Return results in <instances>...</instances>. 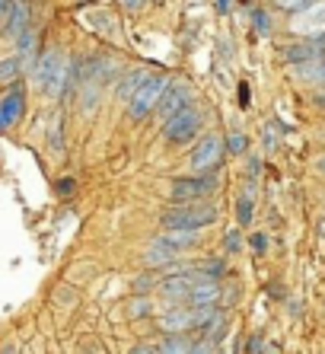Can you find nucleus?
Returning a JSON list of instances; mask_svg holds the SVG:
<instances>
[{"label": "nucleus", "mask_w": 325, "mask_h": 354, "mask_svg": "<svg viewBox=\"0 0 325 354\" xmlns=\"http://www.w3.org/2000/svg\"><path fill=\"white\" fill-rule=\"evenodd\" d=\"M277 3H281V7H284V3H287V0H277Z\"/></svg>", "instance_id": "41"}, {"label": "nucleus", "mask_w": 325, "mask_h": 354, "mask_svg": "<svg viewBox=\"0 0 325 354\" xmlns=\"http://www.w3.org/2000/svg\"><path fill=\"white\" fill-rule=\"evenodd\" d=\"M32 74H35V83L41 86L45 96L61 99L64 96V90L71 86V80H73V64L57 48H48V51H41L39 55Z\"/></svg>", "instance_id": "1"}, {"label": "nucleus", "mask_w": 325, "mask_h": 354, "mask_svg": "<svg viewBox=\"0 0 325 354\" xmlns=\"http://www.w3.org/2000/svg\"><path fill=\"white\" fill-rule=\"evenodd\" d=\"M230 7H233V0H217V10H220V13H227Z\"/></svg>", "instance_id": "37"}, {"label": "nucleus", "mask_w": 325, "mask_h": 354, "mask_svg": "<svg viewBox=\"0 0 325 354\" xmlns=\"http://www.w3.org/2000/svg\"><path fill=\"white\" fill-rule=\"evenodd\" d=\"M245 147H249V140H245L239 131H233L227 138V153H245Z\"/></svg>", "instance_id": "25"}, {"label": "nucleus", "mask_w": 325, "mask_h": 354, "mask_svg": "<svg viewBox=\"0 0 325 354\" xmlns=\"http://www.w3.org/2000/svg\"><path fill=\"white\" fill-rule=\"evenodd\" d=\"M252 249L259 252V256H265V249H268V239L261 236V233H255V236H252Z\"/></svg>", "instance_id": "32"}, {"label": "nucleus", "mask_w": 325, "mask_h": 354, "mask_svg": "<svg viewBox=\"0 0 325 354\" xmlns=\"http://www.w3.org/2000/svg\"><path fill=\"white\" fill-rule=\"evenodd\" d=\"M316 106H319V109H325V90H319V93H316Z\"/></svg>", "instance_id": "38"}, {"label": "nucleus", "mask_w": 325, "mask_h": 354, "mask_svg": "<svg viewBox=\"0 0 325 354\" xmlns=\"http://www.w3.org/2000/svg\"><path fill=\"white\" fill-rule=\"evenodd\" d=\"M73 189H77V179H73V176H64V179L57 182V195H73Z\"/></svg>", "instance_id": "30"}, {"label": "nucleus", "mask_w": 325, "mask_h": 354, "mask_svg": "<svg viewBox=\"0 0 325 354\" xmlns=\"http://www.w3.org/2000/svg\"><path fill=\"white\" fill-rule=\"evenodd\" d=\"M309 17H303L300 23L293 26V29H297V32H325V3H316V7H309L306 10Z\"/></svg>", "instance_id": "14"}, {"label": "nucleus", "mask_w": 325, "mask_h": 354, "mask_svg": "<svg viewBox=\"0 0 325 354\" xmlns=\"http://www.w3.org/2000/svg\"><path fill=\"white\" fill-rule=\"evenodd\" d=\"M309 7H316V0H287V3H284V10H290V13H297V10H300V13H306Z\"/></svg>", "instance_id": "28"}, {"label": "nucleus", "mask_w": 325, "mask_h": 354, "mask_svg": "<svg viewBox=\"0 0 325 354\" xmlns=\"http://www.w3.org/2000/svg\"><path fill=\"white\" fill-rule=\"evenodd\" d=\"M259 169H261L259 157H249V173H252V179H255V176H259Z\"/></svg>", "instance_id": "36"}, {"label": "nucleus", "mask_w": 325, "mask_h": 354, "mask_svg": "<svg viewBox=\"0 0 325 354\" xmlns=\"http://www.w3.org/2000/svg\"><path fill=\"white\" fill-rule=\"evenodd\" d=\"M201 124H204V112L192 102V106H185L182 112H176L172 118L162 122V138L169 140V144H188V140L198 138Z\"/></svg>", "instance_id": "4"}, {"label": "nucleus", "mask_w": 325, "mask_h": 354, "mask_svg": "<svg viewBox=\"0 0 325 354\" xmlns=\"http://www.w3.org/2000/svg\"><path fill=\"white\" fill-rule=\"evenodd\" d=\"M223 153H227V144H223L217 134H204V138L195 144V150L188 153V163H192L195 173H211V169L220 166Z\"/></svg>", "instance_id": "6"}, {"label": "nucleus", "mask_w": 325, "mask_h": 354, "mask_svg": "<svg viewBox=\"0 0 325 354\" xmlns=\"http://www.w3.org/2000/svg\"><path fill=\"white\" fill-rule=\"evenodd\" d=\"M32 29V10H29V0H13L7 19H3V35L17 41L23 32Z\"/></svg>", "instance_id": "10"}, {"label": "nucleus", "mask_w": 325, "mask_h": 354, "mask_svg": "<svg viewBox=\"0 0 325 354\" xmlns=\"http://www.w3.org/2000/svg\"><path fill=\"white\" fill-rule=\"evenodd\" d=\"M185 106H192V90H188L185 83L172 80L166 90H162L160 96V106H156V112H160L162 118H172L176 112H182Z\"/></svg>", "instance_id": "9"}, {"label": "nucleus", "mask_w": 325, "mask_h": 354, "mask_svg": "<svg viewBox=\"0 0 325 354\" xmlns=\"http://www.w3.org/2000/svg\"><path fill=\"white\" fill-rule=\"evenodd\" d=\"M10 7H13V0H0V23H3V19H7Z\"/></svg>", "instance_id": "35"}, {"label": "nucleus", "mask_w": 325, "mask_h": 354, "mask_svg": "<svg viewBox=\"0 0 325 354\" xmlns=\"http://www.w3.org/2000/svg\"><path fill=\"white\" fill-rule=\"evenodd\" d=\"M223 252H227V256H233V252H239V230H230V233H227V243H223Z\"/></svg>", "instance_id": "27"}, {"label": "nucleus", "mask_w": 325, "mask_h": 354, "mask_svg": "<svg viewBox=\"0 0 325 354\" xmlns=\"http://www.w3.org/2000/svg\"><path fill=\"white\" fill-rule=\"evenodd\" d=\"M156 326H160L162 335H182V332H192V310L188 304H176V306H166V313L156 316Z\"/></svg>", "instance_id": "8"}, {"label": "nucleus", "mask_w": 325, "mask_h": 354, "mask_svg": "<svg viewBox=\"0 0 325 354\" xmlns=\"http://www.w3.org/2000/svg\"><path fill=\"white\" fill-rule=\"evenodd\" d=\"M147 77H150L147 67H134V71H128V77H124V80L118 83V90H115L118 93V99H122V102H131V96L140 90V83H144Z\"/></svg>", "instance_id": "13"}, {"label": "nucleus", "mask_w": 325, "mask_h": 354, "mask_svg": "<svg viewBox=\"0 0 325 354\" xmlns=\"http://www.w3.org/2000/svg\"><path fill=\"white\" fill-rule=\"evenodd\" d=\"M252 23H255V32H259V35H271V17H268V10H252Z\"/></svg>", "instance_id": "24"}, {"label": "nucleus", "mask_w": 325, "mask_h": 354, "mask_svg": "<svg viewBox=\"0 0 325 354\" xmlns=\"http://www.w3.org/2000/svg\"><path fill=\"white\" fill-rule=\"evenodd\" d=\"M160 288V278H156V268H147V274H138L134 278V284H131V290L134 294H150V290Z\"/></svg>", "instance_id": "22"}, {"label": "nucleus", "mask_w": 325, "mask_h": 354, "mask_svg": "<svg viewBox=\"0 0 325 354\" xmlns=\"http://www.w3.org/2000/svg\"><path fill=\"white\" fill-rule=\"evenodd\" d=\"M284 58L290 61V64H306V61L322 58V45H319L316 39L300 41V45H287V48H284Z\"/></svg>", "instance_id": "12"}, {"label": "nucleus", "mask_w": 325, "mask_h": 354, "mask_svg": "<svg viewBox=\"0 0 325 354\" xmlns=\"http://www.w3.org/2000/svg\"><path fill=\"white\" fill-rule=\"evenodd\" d=\"M166 243H169L172 249H192V246H198V239H201V230H162L160 233Z\"/></svg>", "instance_id": "16"}, {"label": "nucleus", "mask_w": 325, "mask_h": 354, "mask_svg": "<svg viewBox=\"0 0 325 354\" xmlns=\"http://www.w3.org/2000/svg\"><path fill=\"white\" fill-rule=\"evenodd\" d=\"M204 342H214V345H220L223 342V335H227V313L223 310H217V313L207 319V326H204Z\"/></svg>", "instance_id": "18"}, {"label": "nucleus", "mask_w": 325, "mask_h": 354, "mask_svg": "<svg viewBox=\"0 0 325 354\" xmlns=\"http://www.w3.org/2000/svg\"><path fill=\"white\" fill-rule=\"evenodd\" d=\"M26 115V90L23 83H13L3 96H0V131H10L19 118Z\"/></svg>", "instance_id": "7"}, {"label": "nucleus", "mask_w": 325, "mask_h": 354, "mask_svg": "<svg viewBox=\"0 0 325 354\" xmlns=\"http://www.w3.org/2000/svg\"><path fill=\"white\" fill-rule=\"evenodd\" d=\"M19 77H23V61H19L17 55L0 61V83H17Z\"/></svg>", "instance_id": "21"}, {"label": "nucleus", "mask_w": 325, "mask_h": 354, "mask_svg": "<svg viewBox=\"0 0 325 354\" xmlns=\"http://www.w3.org/2000/svg\"><path fill=\"white\" fill-rule=\"evenodd\" d=\"M192 345H195V342L182 332V335H162L160 345H156V351L160 354H188L192 351Z\"/></svg>", "instance_id": "17"}, {"label": "nucleus", "mask_w": 325, "mask_h": 354, "mask_svg": "<svg viewBox=\"0 0 325 354\" xmlns=\"http://www.w3.org/2000/svg\"><path fill=\"white\" fill-rule=\"evenodd\" d=\"M176 259H179V249H172L162 236H156L154 243L147 246V252H144L147 268H162V265H172Z\"/></svg>", "instance_id": "11"}, {"label": "nucleus", "mask_w": 325, "mask_h": 354, "mask_svg": "<svg viewBox=\"0 0 325 354\" xmlns=\"http://www.w3.org/2000/svg\"><path fill=\"white\" fill-rule=\"evenodd\" d=\"M188 354H223V348L214 345V342H204V338H201V342H195V345H192V351H188Z\"/></svg>", "instance_id": "26"}, {"label": "nucleus", "mask_w": 325, "mask_h": 354, "mask_svg": "<svg viewBox=\"0 0 325 354\" xmlns=\"http://www.w3.org/2000/svg\"><path fill=\"white\" fill-rule=\"evenodd\" d=\"M83 354H106V348L99 345V342H90V345L83 348Z\"/></svg>", "instance_id": "34"}, {"label": "nucleus", "mask_w": 325, "mask_h": 354, "mask_svg": "<svg viewBox=\"0 0 325 354\" xmlns=\"http://www.w3.org/2000/svg\"><path fill=\"white\" fill-rule=\"evenodd\" d=\"M217 221V207L207 201H188V205H176L169 211H162L160 227L162 230H204Z\"/></svg>", "instance_id": "2"}, {"label": "nucleus", "mask_w": 325, "mask_h": 354, "mask_svg": "<svg viewBox=\"0 0 325 354\" xmlns=\"http://www.w3.org/2000/svg\"><path fill=\"white\" fill-rule=\"evenodd\" d=\"M322 83H325V55H322Z\"/></svg>", "instance_id": "40"}, {"label": "nucleus", "mask_w": 325, "mask_h": 354, "mask_svg": "<svg viewBox=\"0 0 325 354\" xmlns=\"http://www.w3.org/2000/svg\"><path fill=\"white\" fill-rule=\"evenodd\" d=\"M255 217V201L249 195H239V201H236V221H239V227H249Z\"/></svg>", "instance_id": "23"}, {"label": "nucleus", "mask_w": 325, "mask_h": 354, "mask_svg": "<svg viewBox=\"0 0 325 354\" xmlns=\"http://www.w3.org/2000/svg\"><path fill=\"white\" fill-rule=\"evenodd\" d=\"M122 7H124V10H131V13H138V10L144 7V0H122Z\"/></svg>", "instance_id": "33"}, {"label": "nucleus", "mask_w": 325, "mask_h": 354, "mask_svg": "<svg viewBox=\"0 0 325 354\" xmlns=\"http://www.w3.org/2000/svg\"><path fill=\"white\" fill-rule=\"evenodd\" d=\"M48 147L55 157H64V118L55 115L48 124Z\"/></svg>", "instance_id": "19"}, {"label": "nucleus", "mask_w": 325, "mask_h": 354, "mask_svg": "<svg viewBox=\"0 0 325 354\" xmlns=\"http://www.w3.org/2000/svg\"><path fill=\"white\" fill-rule=\"evenodd\" d=\"M128 354H160V351H156V345H150V342H138Z\"/></svg>", "instance_id": "31"}, {"label": "nucleus", "mask_w": 325, "mask_h": 354, "mask_svg": "<svg viewBox=\"0 0 325 354\" xmlns=\"http://www.w3.org/2000/svg\"><path fill=\"white\" fill-rule=\"evenodd\" d=\"M172 83L169 74H162V71H156V74H150L144 83H140V90L131 96L128 102V115L134 118V122H144L150 112H156V106H160V96L162 90Z\"/></svg>", "instance_id": "3"}, {"label": "nucleus", "mask_w": 325, "mask_h": 354, "mask_svg": "<svg viewBox=\"0 0 325 354\" xmlns=\"http://www.w3.org/2000/svg\"><path fill=\"white\" fill-rule=\"evenodd\" d=\"M0 354H17V348H13V345H7V348H0Z\"/></svg>", "instance_id": "39"}, {"label": "nucleus", "mask_w": 325, "mask_h": 354, "mask_svg": "<svg viewBox=\"0 0 325 354\" xmlns=\"http://www.w3.org/2000/svg\"><path fill=\"white\" fill-rule=\"evenodd\" d=\"M236 96H239V109H249V102H252V90H249V83H239V93H236Z\"/></svg>", "instance_id": "29"}, {"label": "nucleus", "mask_w": 325, "mask_h": 354, "mask_svg": "<svg viewBox=\"0 0 325 354\" xmlns=\"http://www.w3.org/2000/svg\"><path fill=\"white\" fill-rule=\"evenodd\" d=\"M128 316L131 319H144V316H154V304L147 294H134L128 304Z\"/></svg>", "instance_id": "20"}, {"label": "nucleus", "mask_w": 325, "mask_h": 354, "mask_svg": "<svg viewBox=\"0 0 325 354\" xmlns=\"http://www.w3.org/2000/svg\"><path fill=\"white\" fill-rule=\"evenodd\" d=\"M17 51H19L17 58L23 61V67L32 64V61H39V58H35V55H39V32H35V29H29V32L19 35V39H17Z\"/></svg>", "instance_id": "15"}, {"label": "nucleus", "mask_w": 325, "mask_h": 354, "mask_svg": "<svg viewBox=\"0 0 325 354\" xmlns=\"http://www.w3.org/2000/svg\"><path fill=\"white\" fill-rule=\"evenodd\" d=\"M214 189H217V169L176 179L172 182V189H169V198L176 201V205H188V201H201V198L211 195Z\"/></svg>", "instance_id": "5"}]
</instances>
